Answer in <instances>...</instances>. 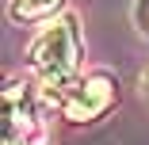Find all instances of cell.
<instances>
[{
    "label": "cell",
    "mask_w": 149,
    "mask_h": 145,
    "mask_svg": "<svg viewBox=\"0 0 149 145\" xmlns=\"http://www.w3.org/2000/svg\"><path fill=\"white\" fill-rule=\"evenodd\" d=\"M4 145H46L38 99L23 80H8L4 88Z\"/></svg>",
    "instance_id": "cell-2"
},
{
    "label": "cell",
    "mask_w": 149,
    "mask_h": 145,
    "mask_svg": "<svg viewBox=\"0 0 149 145\" xmlns=\"http://www.w3.org/2000/svg\"><path fill=\"white\" fill-rule=\"evenodd\" d=\"M57 8H61V0H12V19H19V23H31V19L54 15Z\"/></svg>",
    "instance_id": "cell-4"
},
{
    "label": "cell",
    "mask_w": 149,
    "mask_h": 145,
    "mask_svg": "<svg viewBox=\"0 0 149 145\" xmlns=\"http://www.w3.org/2000/svg\"><path fill=\"white\" fill-rule=\"evenodd\" d=\"M77 65H80V31L73 15H61L31 42V69L46 84L65 88L77 76Z\"/></svg>",
    "instance_id": "cell-1"
},
{
    "label": "cell",
    "mask_w": 149,
    "mask_h": 145,
    "mask_svg": "<svg viewBox=\"0 0 149 145\" xmlns=\"http://www.w3.org/2000/svg\"><path fill=\"white\" fill-rule=\"evenodd\" d=\"M115 99V80L96 73V76H88V80H77V84H65V92H61V111H65V119L73 122H84V119H96V114H103Z\"/></svg>",
    "instance_id": "cell-3"
},
{
    "label": "cell",
    "mask_w": 149,
    "mask_h": 145,
    "mask_svg": "<svg viewBox=\"0 0 149 145\" xmlns=\"http://www.w3.org/2000/svg\"><path fill=\"white\" fill-rule=\"evenodd\" d=\"M134 23L141 35H149V0H134Z\"/></svg>",
    "instance_id": "cell-5"
},
{
    "label": "cell",
    "mask_w": 149,
    "mask_h": 145,
    "mask_svg": "<svg viewBox=\"0 0 149 145\" xmlns=\"http://www.w3.org/2000/svg\"><path fill=\"white\" fill-rule=\"evenodd\" d=\"M141 88H145V96H149V73H145V76H141Z\"/></svg>",
    "instance_id": "cell-6"
}]
</instances>
